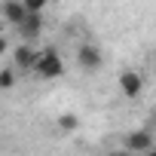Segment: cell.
Here are the masks:
<instances>
[{"label":"cell","instance_id":"1","mask_svg":"<svg viewBox=\"0 0 156 156\" xmlns=\"http://www.w3.org/2000/svg\"><path fill=\"white\" fill-rule=\"evenodd\" d=\"M43 80H58V76L64 73V61H61V52L55 46H46L40 49V58H37V67H34Z\"/></svg>","mask_w":156,"mask_h":156},{"label":"cell","instance_id":"2","mask_svg":"<svg viewBox=\"0 0 156 156\" xmlns=\"http://www.w3.org/2000/svg\"><path fill=\"white\" fill-rule=\"evenodd\" d=\"M116 83H119V92H122V98H129V101L141 98V92H144V76H141L138 70H122Z\"/></svg>","mask_w":156,"mask_h":156},{"label":"cell","instance_id":"3","mask_svg":"<svg viewBox=\"0 0 156 156\" xmlns=\"http://www.w3.org/2000/svg\"><path fill=\"white\" fill-rule=\"evenodd\" d=\"M37 58H40V52L31 46V40H22V43L12 49V64H16L19 70H34V67H37Z\"/></svg>","mask_w":156,"mask_h":156},{"label":"cell","instance_id":"4","mask_svg":"<svg viewBox=\"0 0 156 156\" xmlns=\"http://www.w3.org/2000/svg\"><path fill=\"white\" fill-rule=\"evenodd\" d=\"M101 49L95 46V43H83L80 49H76V64H80L83 70H89V73H95L98 67H101Z\"/></svg>","mask_w":156,"mask_h":156},{"label":"cell","instance_id":"5","mask_svg":"<svg viewBox=\"0 0 156 156\" xmlns=\"http://www.w3.org/2000/svg\"><path fill=\"white\" fill-rule=\"evenodd\" d=\"M43 28H46L43 12H28V16H25V22H22L16 31H19V37H22V40H37V37L43 34Z\"/></svg>","mask_w":156,"mask_h":156},{"label":"cell","instance_id":"6","mask_svg":"<svg viewBox=\"0 0 156 156\" xmlns=\"http://www.w3.org/2000/svg\"><path fill=\"white\" fill-rule=\"evenodd\" d=\"M126 150H132V153H147V150H153V135H150L147 129L129 132V135H126Z\"/></svg>","mask_w":156,"mask_h":156},{"label":"cell","instance_id":"7","mask_svg":"<svg viewBox=\"0 0 156 156\" xmlns=\"http://www.w3.org/2000/svg\"><path fill=\"white\" fill-rule=\"evenodd\" d=\"M25 16H28L25 0H3V19H6L12 28H19V25L25 22Z\"/></svg>","mask_w":156,"mask_h":156},{"label":"cell","instance_id":"8","mask_svg":"<svg viewBox=\"0 0 156 156\" xmlns=\"http://www.w3.org/2000/svg\"><path fill=\"white\" fill-rule=\"evenodd\" d=\"M80 129V116L76 113H61L58 116V132H76Z\"/></svg>","mask_w":156,"mask_h":156},{"label":"cell","instance_id":"9","mask_svg":"<svg viewBox=\"0 0 156 156\" xmlns=\"http://www.w3.org/2000/svg\"><path fill=\"white\" fill-rule=\"evenodd\" d=\"M16 70H19L16 64H6L3 70H0V89H12L16 86Z\"/></svg>","mask_w":156,"mask_h":156},{"label":"cell","instance_id":"10","mask_svg":"<svg viewBox=\"0 0 156 156\" xmlns=\"http://www.w3.org/2000/svg\"><path fill=\"white\" fill-rule=\"evenodd\" d=\"M25 6H28V12H43L49 6V0H25Z\"/></svg>","mask_w":156,"mask_h":156},{"label":"cell","instance_id":"11","mask_svg":"<svg viewBox=\"0 0 156 156\" xmlns=\"http://www.w3.org/2000/svg\"><path fill=\"white\" fill-rule=\"evenodd\" d=\"M153 70H156V67H153Z\"/></svg>","mask_w":156,"mask_h":156}]
</instances>
